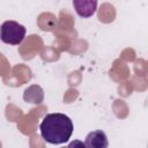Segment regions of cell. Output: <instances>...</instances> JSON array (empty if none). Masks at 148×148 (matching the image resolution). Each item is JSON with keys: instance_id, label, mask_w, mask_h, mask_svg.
Wrapping results in <instances>:
<instances>
[{"instance_id": "cell-1", "label": "cell", "mask_w": 148, "mask_h": 148, "mask_svg": "<svg viewBox=\"0 0 148 148\" xmlns=\"http://www.w3.org/2000/svg\"><path fill=\"white\" fill-rule=\"evenodd\" d=\"M39 131L46 142L60 145L69 140L73 133V123L64 113H47L39 125Z\"/></svg>"}, {"instance_id": "cell-2", "label": "cell", "mask_w": 148, "mask_h": 148, "mask_svg": "<svg viewBox=\"0 0 148 148\" xmlns=\"http://www.w3.org/2000/svg\"><path fill=\"white\" fill-rule=\"evenodd\" d=\"M27 29L16 21H5L0 25V39L10 45H18L25 37Z\"/></svg>"}, {"instance_id": "cell-3", "label": "cell", "mask_w": 148, "mask_h": 148, "mask_svg": "<svg viewBox=\"0 0 148 148\" xmlns=\"http://www.w3.org/2000/svg\"><path fill=\"white\" fill-rule=\"evenodd\" d=\"M84 143L87 148H108L109 146L108 136L102 130H96L90 132L86 136Z\"/></svg>"}, {"instance_id": "cell-4", "label": "cell", "mask_w": 148, "mask_h": 148, "mask_svg": "<svg viewBox=\"0 0 148 148\" xmlns=\"http://www.w3.org/2000/svg\"><path fill=\"white\" fill-rule=\"evenodd\" d=\"M73 6L79 16L90 17L96 12L97 1L96 0H74Z\"/></svg>"}, {"instance_id": "cell-5", "label": "cell", "mask_w": 148, "mask_h": 148, "mask_svg": "<svg viewBox=\"0 0 148 148\" xmlns=\"http://www.w3.org/2000/svg\"><path fill=\"white\" fill-rule=\"evenodd\" d=\"M23 99L27 103L42 104L44 101V90L38 84H32L28 87L23 92Z\"/></svg>"}, {"instance_id": "cell-6", "label": "cell", "mask_w": 148, "mask_h": 148, "mask_svg": "<svg viewBox=\"0 0 148 148\" xmlns=\"http://www.w3.org/2000/svg\"><path fill=\"white\" fill-rule=\"evenodd\" d=\"M66 148H87V147H86V143L82 142L81 140H73L68 143Z\"/></svg>"}, {"instance_id": "cell-7", "label": "cell", "mask_w": 148, "mask_h": 148, "mask_svg": "<svg viewBox=\"0 0 148 148\" xmlns=\"http://www.w3.org/2000/svg\"><path fill=\"white\" fill-rule=\"evenodd\" d=\"M64 148H65V147H64Z\"/></svg>"}]
</instances>
